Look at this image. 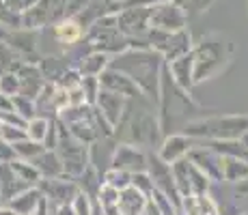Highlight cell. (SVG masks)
<instances>
[{
    "label": "cell",
    "instance_id": "cell-1",
    "mask_svg": "<svg viewBox=\"0 0 248 215\" xmlns=\"http://www.w3.org/2000/svg\"><path fill=\"white\" fill-rule=\"evenodd\" d=\"M56 37H59L61 41H65V43H74L80 37V28L76 26L74 22H65V24H61V26H59Z\"/></svg>",
    "mask_w": 248,
    "mask_h": 215
},
{
    "label": "cell",
    "instance_id": "cell-2",
    "mask_svg": "<svg viewBox=\"0 0 248 215\" xmlns=\"http://www.w3.org/2000/svg\"><path fill=\"white\" fill-rule=\"evenodd\" d=\"M244 144H246V146H248V131H246V133H244Z\"/></svg>",
    "mask_w": 248,
    "mask_h": 215
}]
</instances>
